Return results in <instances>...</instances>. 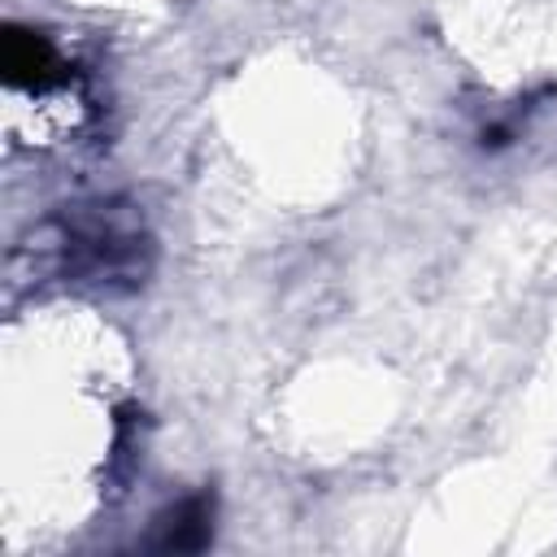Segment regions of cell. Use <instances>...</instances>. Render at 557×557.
Here are the masks:
<instances>
[{
  "label": "cell",
  "instance_id": "obj_1",
  "mask_svg": "<svg viewBox=\"0 0 557 557\" xmlns=\"http://www.w3.org/2000/svg\"><path fill=\"white\" fill-rule=\"evenodd\" d=\"M209 540V500L196 496L174 509V522H165V535H157V548H200Z\"/></svg>",
  "mask_w": 557,
  "mask_h": 557
}]
</instances>
